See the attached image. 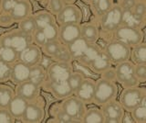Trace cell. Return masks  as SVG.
<instances>
[{
  "instance_id": "1",
  "label": "cell",
  "mask_w": 146,
  "mask_h": 123,
  "mask_svg": "<svg viewBox=\"0 0 146 123\" xmlns=\"http://www.w3.org/2000/svg\"><path fill=\"white\" fill-rule=\"evenodd\" d=\"M118 93L117 85L108 79H100L95 84L93 100L96 105H103L116 97Z\"/></svg>"
},
{
  "instance_id": "2",
  "label": "cell",
  "mask_w": 146,
  "mask_h": 123,
  "mask_svg": "<svg viewBox=\"0 0 146 123\" xmlns=\"http://www.w3.org/2000/svg\"><path fill=\"white\" fill-rule=\"evenodd\" d=\"M114 71H115V79L125 88L138 85L139 81L134 74V63L129 61L117 63Z\"/></svg>"
},
{
  "instance_id": "3",
  "label": "cell",
  "mask_w": 146,
  "mask_h": 123,
  "mask_svg": "<svg viewBox=\"0 0 146 123\" xmlns=\"http://www.w3.org/2000/svg\"><path fill=\"white\" fill-rule=\"evenodd\" d=\"M105 53L111 60V63H120L124 61H128L131 57L130 46L121 40H115L108 44L105 49Z\"/></svg>"
},
{
  "instance_id": "4",
  "label": "cell",
  "mask_w": 146,
  "mask_h": 123,
  "mask_svg": "<svg viewBox=\"0 0 146 123\" xmlns=\"http://www.w3.org/2000/svg\"><path fill=\"white\" fill-rule=\"evenodd\" d=\"M145 97V93L143 89H141L133 86L128 87L122 91L120 97V104L127 111H131L136 106L141 102V100Z\"/></svg>"
},
{
  "instance_id": "5",
  "label": "cell",
  "mask_w": 146,
  "mask_h": 123,
  "mask_svg": "<svg viewBox=\"0 0 146 123\" xmlns=\"http://www.w3.org/2000/svg\"><path fill=\"white\" fill-rule=\"evenodd\" d=\"M29 44V34L23 32L22 30L12 31L5 34L0 39V45L9 46L19 52Z\"/></svg>"
},
{
  "instance_id": "6",
  "label": "cell",
  "mask_w": 146,
  "mask_h": 123,
  "mask_svg": "<svg viewBox=\"0 0 146 123\" xmlns=\"http://www.w3.org/2000/svg\"><path fill=\"white\" fill-rule=\"evenodd\" d=\"M115 37L118 40L126 43L128 46H135L141 43L143 35L140 29L121 25L115 30Z\"/></svg>"
},
{
  "instance_id": "7",
  "label": "cell",
  "mask_w": 146,
  "mask_h": 123,
  "mask_svg": "<svg viewBox=\"0 0 146 123\" xmlns=\"http://www.w3.org/2000/svg\"><path fill=\"white\" fill-rule=\"evenodd\" d=\"M72 74V66L67 62H56L51 63L47 69V75L50 82L66 81Z\"/></svg>"
},
{
  "instance_id": "8",
  "label": "cell",
  "mask_w": 146,
  "mask_h": 123,
  "mask_svg": "<svg viewBox=\"0 0 146 123\" xmlns=\"http://www.w3.org/2000/svg\"><path fill=\"white\" fill-rule=\"evenodd\" d=\"M61 109L75 121H82V117L86 111L85 104L77 97H67L62 103Z\"/></svg>"
},
{
  "instance_id": "9",
  "label": "cell",
  "mask_w": 146,
  "mask_h": 123,
  "mask_svg": "<svg viewBox=\"0 0 146 123\" xmlns=\"http://www.w3.org/2000/svg\"><path fill=\"white\" fill-rule=\"evenodd\" d=\"M122 9L120 6H112L102 16V26L104 30H115L121 24Z\"/></svg>"
},
{
  "instance_id": "10",
  "label": "cell",
  "mask_w": 146,
  "mask_h": 123,
  "mask_svg": "<svg viewBox=\"0 0 146 123\" xmlns=\"http://www.w3.org/2000/svg\"><path fill=\"white\" fill-rule=\"evenodd\" d=\"M82 19L81 11L75 5L64 6L60 12L57 14V20L60 25L80 24Z\"/></svg>"
},
{
  "instance_id": "11",
  "label": "cell",
  "mask_w": 146,
  "mask_h": 123,
  "mask_svg": "<svg viewBox=\"0 0 146 123\" xmlns=\"http://www.w3.org/2000/svg\"><path fill=\"white\" fill-rule=\"evenodd\" d=\"M41 57L42 54L38 45L29 44L26 48L18 52V60L26 63L29 67L38 65L41 61Z\"/></svg>"
},
{
  "instance_id": "12",
  "label": "cell",
  "mask_w": 146,
  "mask_h": 123,
  "mask_svg": "<svg viewBox=\"0 0 146 123\" xmlns=\"http://www.w3.org/2000/svg\"><path fill=\"white\" fill-rule=\"evenodd\" d=\"M95 84V82L91 79H83L75 90L76 97L80 99L84 104L91 103L93 100Z\"/></svg>"
},
{
  "instance_id": "13",
  "label": "cell",
  "mask_w": 146,
  "mask_h": 123,
  "mask_svg": "<svg viewBox=\"0 0 146 123\" xmlns=\"http://www.w3.org/2000/svg\"><path fill=\"white\" fill-rule=\"evenodd\" d=\"M58 37L61 42L68 45L80 37V26L79 24H63L58 30Z\"/></svg>"
},
{
  "instance_id": "14",
  "label": "cell",
  "mask_w": 146,
  "mask_h": 123,
  "mask_svg": "<svg viewBox=\"0 0 146 123\" xmlns=\"http://www.w3.org/2000/svg\"><path fill=\"white\" fill-rule=\"evenodd\" d=\"M39 92V85L31 82L30 80H27L17 84V95L25 98L27 101L33 100Z\"/></svg>"
},
{
  "instance_id": "15",
  "label": "cell",
  "mask_w": 146,
  "mask_h": 123,
  "mask_svg": "<svg viewBox=\"0 0 146 123\" xmlns=\"http://www.w3.org/2000/svg\"><path fill=\"white\" fill-rule=\"evenodd\" d=\"M32 12V6L27 0H18L10 11V17L13 21H21L29 17Z\"/></svg>"
},
{
  "instance_id": "16",
  "label": "cell",
  "mask_w": 146,
  "mask_h": 123,
  "mask_svg": "<svg viewBox=\"0 0 146 123\" xmlns=\"http://www.w3.org/2000/svg\"><path fill=\"white\" fill-rule=\"evenodd\" d=\"M29 73L30 67L19 61L11 66L10 79L15 84H20L29 79Z\"/></svg>"
},
{
  "instance_id": "17",
  "label": "cell",
  "mask_w": 146,
  "mask_h": 123,
  "mask_svg": "<svg viewBox=\"0 0 146 123\" xmlns=\"http://www.w3.org/2000/svg\"><path fill=\"white\" fill-rule=\"evenodd\" d=\"M100 110H102L105 118H117V120H121L123 114H124L121 104L115 101L114 99L103 104Z\"/></svg>"
},
{
  "instance_id": "18",
  "label": "cell",
  "mask_w": 146,
  "mask_h": 123,
  "mask_svg": "<svg viewBox=\"0 0 146 123\" xmlns=\"http://www.w3.org/2000/svg\"><path fill=\"white\" fill-rule=\"evenodd\" d=\"M43 108L36 104H27L24 114L22 116L23 120L29 123H38L43 120Z\"/></svg>"
},
{
  "instance_id": "19",
  "label": "cell",
  "mask_w": 146,
  "mask_h": 123,
  "mask_svg": "<svg viewBox=\"0 0 146 123\" xmlns=\"http://www.w3.org/2000/svg\"><path fill=\"white\" fill-rule=\"evenodd\" d=\"M27 104H29L27 100L16 95L10 100L7 109L14 118H22L23 114H24V111L27 106Z\"/></svg>"
},
{
  "instance_id": "20",
  "label": "cell",
  "mask_w": 146,
  "mask_h": 123,
  "mask_svg": "<svg viewBox=\"0 0 146 123\" xmlns=\"http://www.w3.org/2000/svg\"><path fill=\"white\" fill-rule=\"evenodd\" d=\"M143 19L132 11V9H122L121 24L122 26L140 29L143 25Z\"/></svg>"
},
{
  "instance_id": "21",
  "label": "cell",
  "mask_w": 146,
  "mask_h": 123,
  "mask_svg": "<svg viewBox=\"0 0 146 123\" xmlns=\"http://www.w3.org/2000/svg\"><path fill=\"white\" fill-rule=\"evenodd\" d=\"M50 91L57 98H67L73 94L70 86L68 85L66 81H58V82H50L49 85Z\"/></svg>"
},
{
  "instance_id": "22",
  "label": "cell",
  "mask_w": 146,
  "mask_h": 123,
  "mask_svg": "<svg viewBox=\"0 0 146 123\" xmlns=\"http://www.w3.org/2000/svg\"><path fill=\"white\" fill-rule=\"evenodd\" d=\"M93 72L97 74H102L104 71H106L109 68H111V62L107 56V54L100 52L97 56H96L89 65Z\"/></svg>"
},
{
  "instance_id": "23",
  "label": "cell",
  "mask_w": 146,
  "mask_h": 123,
  "mask_svg": "<svg viewBox=\"0 0 146 123\" xmlns=\"http://www.w3.org/2000/svg\"><path fill=\"white\" fill-rule=\"evenodd\" d=\"M88 45H89V42H86V40L81 37L78 38L77 40H73L70 44H68V52H70L72 59L80 60L81 57L83 56Z\"/></svg>"
},
{
  "instance_id": "24",
  "label": "cell",
  "mask_w": 146,
  "mask_h": 123,
  "mask_svg": "<svg viewBox=\"0 0 146 123\" xmlns=\"http://www.w3.org/2000/svg\"><path fill=\"white\" fill-rule=\"evenodd\" d=\"M80 37L89 43L95 42L99 38V30L93 24H84L80 26Z\"/></svg>"
},
{
  "instance_id": "25",
  "label": "cell",
  "mask_w": 146,
  "mask_h": 123,
  "mask_svg": "<svg viewBox=\"0 0 146 123\" xmlns=\"http://www.w3.org/2000/svg\"><path fill=\"white\" fill-rule=\"evenodd\" d=\"M46 76H47V70L40 65H36L30 67L29 80H30L31 82L40 86L46 80Z\"/></svg>"
},
{
  "instance_id": "26",
  "label": "cell",
  "mask_w": 146,
  "mask_h": 123,
  "mask_svg": "<svg viewBox=\"0 0 146 123\" xmlns=\"http://www.w3.org/2000/svg\"><path fill=\"white\" fill-rule=\"evenodd\" d=\"M105 118L100 109L90 108L88 111H85L82 121L85 123H103Z\"/></svg>"
},
{
  "instance_id": "27",
  "label": "cell",
  "mask_w": 146,
  "mask_h": 123,
  "mask_svg": "<svg viewBox=\"0 0 146 123\" xmlns=\"http://www.w3.org/2000/svg\"><path fill=\"white\" fill-rule=\"evenodd\" d=\"M0 60L11 65L18 60V52L12 47L0 45Z\"/></svg>"
},
{
  "instance_id": "28",
  "label": "cell",
  "mask_w": 146,
  "mask_h": 123,
  "mask_svg": "<svg viewBox=\"0 0 146 123\" xmlns=\"http://www.w3.org/2000/svg\"><path fill=\"white\" fill-rule=\"evenodd\" d=\"M33 19L35 21L36 29H43L44 27L48 26V24L53 23L54 17L51 14L48 12H38L33 16Z\"/></svg>"
},
{
  "instance_id": "29",
  "label": "cell",
  "mask_w": 146,
  "mask_h": 123,
  "mask_svg": "<svg viewBox=\"0 0 146 123\" xmlns=\"http://www.w3.org/2000/svg\"><path fill=\"white\" fill-rule=\"evenodd\" d=\"M131 60L135 65L146 63V47L144 43L135 45L131 52Z\"/></svg>"
},
{
  "instance_id": "30",
  "label": "cell",
  "mask_w": 146,
  "mask_h": 123,
  "mask_svg": "<svg viewBox=\"0 0 146 123\" xmlns=\"http://www.w3.org/2000/svg\"><path fill=\"white\" fill-rule=\"evenodd\" d=\"M145 98L144 97L141 102L136 106L132 110L131 112V115L133 120L136 122H139V123H144L146 121V103H145Z\"/></svg>"
},
{
  "instance_id": "31",
  "label": "cell",
  "mask_w": 146,
  "mask_h": 123,
  "mask_svg": "<svg viewBox=\"0 0 146 123\" xmlns=\"http://www.w3.org/2000/svg\"><path fill=\"white\" fill-rule=\"evenodd\" d=\"M13 97L14 93L11 87L0 85V108H7Z\"/></svg>"
},
{
  "instance_id": "32",
  "label": "cell",
  "mask_w": 146,
  "mask_h": 123,
  "mask_svg": "<svg viewBox=\"0 0 146 123\" xmlns=\"http://www.w3.org/2000/svg\"><path fill=\"white\" fill-rule=\"evenodd\" d=\"M100 52H102V51H100V49L99 47L95 46V45L92 44V43H89L88 47H87L86 51H85V52L83 54V56H82L81 59H80V61L90 65V62L92 61Z\"/></svg>"
},
{
  "instance_id": "33",
  "label": "cell",
  "mask_w": 146,
  "mask_h": 123,
  "mask_svg": "<svg viewBox=\"0 0 146 123\" xmlns=\"http://www.w3.org/2000/svg\"><path fill=\"white\" fill-rule=\"evenodd\" d=\"M93 7L100 16H102L112 7V0H92Z\"/></svg>"
},
{
  "instance_id": "34",
  "label": "cell",
  "mask_w": 146,
  "mask_h": 123,
  "mask_svg": "<svg viewBox=\"0 0 146 123\" xmlns=\"http://www.w3.org/2000/svg\"><path fill=\"white\" fill-rule=\"evenodd\" d=\"M43 31L46 38H47L48 42H52V40H56L58 38V28L55 22L51 24H48V26L44 27L43 29H40Z\"/></svg>"
},
{
  "instance_id": "35",
  "label": "cell",
  "mask_w": 146,
  "mask_h": 123,
  "mask_svg": "<svg viewBox=\"0 0 146 123\" xmlns=\"http://www.w3.org/2000/svg\"><path fill=\"white\" fill-rule=\"evenodd\" d=\"M60 43H59L58 40H52V42H48L46 44L43 45V51L45 55H47L50 58L54 59V57L56 56V54L58 52V51L59 50V47H60Z\"/></svg>"
},
{
  "instance_id": "36",
  "label": "cell",
  "mask_w": 146,
  "mask_h": 123,
  "mask_svg": "<svg viewBox=\"0 0 146 123\" xmlns=\"http://www.w3.org/2000/svg\"><path fill=\"white\" fill-rule=\"evenodd\" d=\"M19 29L27 34H32V32L36 30V25L33 17H27L19 21Z\"/></svg>"
},
{
  "instance_id": "37",
  "label": "cell",
  "mask_w": 146,
  "mask_h": 123,
  "mask_svg": "<svg viewBox=\"0 0 146 123\" xmlns=\"http://www.w3.org/2000/svg\"><path fill=\"white\" fill-rule=\"evenodd\" d=\"M54 60H56L58 62H67L70 63L72 60V57L70 55V52H68V49L65 45H60L59 50L58 51L56 56L54 57Z\"/></svg>"
},
{
  "instance_id": "38",
  "label": "cell",
  "mask_w": 146,
  "mask_h": 123,
  "mask_svg": "<svg viewBox=\"0 0 146 123\" xmlns=\"http://www.w3.org/2000/svg\"><path fill=\"white\" fill-rule=\"evenodd\" d=\"M83 79L84 78H83V76H82L81 74H80V73H73L72 72V74L68 78L67 82H68V85L70 86V88H71L73 93L75 92V90L78 88V86L80 85V83Z\"/></svg>"
},
{
  "instance_id": "39",
  "label": "cell",
  "mask_w": 146,
  "mask_h": 123,
  "mask_svg": "<svg viewBox=\"0 0 146 123\" xmlns=\"http://www.w3.org/2000/svg\"><path fill=\"white\" fill-rule=\"evenodd\" d=\"M11 65L9 63L0 60V82H6L10 78Z\"/></svg>"
},
{
  "instance_id": "40",
  "label": "cell",
  "mask_w": 146,
  "mask_h": 123,
  "mask_svg": "<svg viewBox=\"0 0 146 123\" xmlns=\"http://www.w3.org/2000/svg\"><path fill=\"white\" fill-rule=\"evenodd\" d=\"M134 74L139 83H144L146 81V65L145 63L134 65Z\"/></svg>"
},
{
  "instance_id": "41",
  "label": "cell",
  "mask_w": 146,
  "mask_h": 123,
  "mask_svg": "<svg viewBox=\"0 0 146 123\" xmlns=\"http://www.w3.org/2000/svg\"><path fill=\"white\" fill-rule=\"evenodd\" d=\"M32 37H33L34 42L38 45H39V46H43L44 44L48 42L44 32L40 29H36L33 32H32Z\"/></svg>"
},
{
  "instance_id": "42",
  "label": "cell",
  "mask_w": 146,
  "mask_h": 123,
  "mask_svg": "<svg viewBox=\"0 0 146 123\" xmlns=\"http://www.w3.org/2000/svg\"><path fill=\"white\" fill-rule=\"evenodd\" d=\"M64 7V2L62 0H49L48 1V9L52 14L57 15Z\"/></svg>"
},
{
  "instance_id": "43",
  "label": "cell",
  "mask_w": 146,
  "mask_h": 123,
  "mask_svg": "<svg viewBox=\"0 0 146 123\" xmlns=\"http://www.w3.org/2000/svg\"><path fill=\"white\" fill-rule=\"evenodd\" d=\"M132 11L138 16L144 17L146 13V6H145V0H137L134 7H132Z\"/></svg>"
},
{
  "instance_id": "44",
  "label": "cell",
  "mask_w": 146,
  "mask_h": 123,
  "mask_svg": "<svg viewBox=\"0 0 146 123\" xmlns=\"http://www.w3.org/2000/svg\"><path fill=\"white\" fill-rule=\"evenodd\" d=\"M14 118L7 108H0V123H11Z\"/></svg>"
},
{
  "instance_id": "45",
  "label": "cell",
  "mask_w": 146,
  "mask_h": 123,
  "mask_svg": "<svg viewBox=\"0 0 146 123\" xmlns=\"http://www.w3.org/2000/svg\"><path fill=\"white\" fill-rule=\"evenodd\" d=\"M57 120L58 122H62V123H71V122H75V120H73L72 118L64 112L62 109L61 111H59L57 113Z\"/></svg>"
},
{
  "instance_id": "46",
  "label": "cell",
  "mask_w": 146,
  "mask_h": 123,
  "mask_svg": "<svg viewBox=\"0 0 146 123\" xmlns=\"http://www.w3.org/2000/svg\"><path fill=\"white\" fill-rule=\"evenodd\" d=\"M18 0H2V9L5 12H10Z\"/></svg>"
},
{
  "instance_id": "47",
  "label": "cell",
  "mask_w": 146,
  "mask_h": 123,
  "mask_svg": "<svg viewBox=\"0 0 146 123\" xmlns=\"http://www.w3.org/2000/svg\"><path fill=\"white\" fill-rule=\"evenodd\" d=\"M136 1L137 0H120L119 6L121 7V9H132Z\"/></svg>"
},
{
  "instance_id": "48",
  "label": "cell",
  "mask_w": 146,
  "mask_h": 123,
  "mask_svg": "<svg viewBox=\"0 0 146 123\" xmlns=\"http://www.w3.org/2000/svg\"><path fill=\"white\" fill-rule=\"evenodd\" d=\"M12 21L13 20H12L10 16H2L1 19H0V22H1V24H3L4 26L10 24Z\"/></svg>"
},
{
  "instance_id": "49",
  "label": "cell",
  "mask_w": 146,
  "mask_h": 123,
  "mask_svg": "<svg viewBox=\"0 0 146 123\" xmlns=\"http://www.w3.org/2000/svg\"><path fill=\"white\" fill-rule=\"evenodd\" d=\"M104 122H106V123H120L121 120H117V118H105Z\"/></svg>"
},
{
  "instance_id": "50",
  "label": "cell",
  "mask_w": 146,
  "mask_h": 123,
  "mask_svg": "<svg viewBox=\"0 0 146 123\" xmlns=\"http://www.w3.org/2000/svg\"><path fill=\"white\" fill-rule=\"evenodd\" d=\"M63 2H68V3H72L74 0H62Z\"/></svg>"
},
{
  "instance_id": "51",
  "label": "cell",
  "mask_w": 146,
  "mask_h": 123,
  "mask_svg": "<svg viewBox=\"0 0 146 123\" xmlns=\"http://www.w3.org/2000/svg\"><path fill=\"white\" fill-rule=\"evenodd\" d=\"M83 1L86 3H90V2H92V0H83Z\"/></svg>"
}]
</instances>
